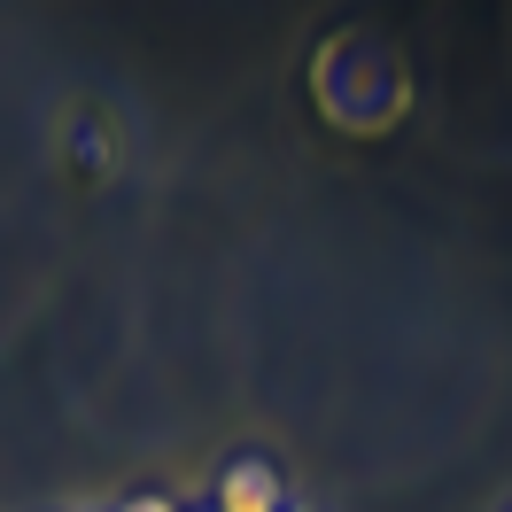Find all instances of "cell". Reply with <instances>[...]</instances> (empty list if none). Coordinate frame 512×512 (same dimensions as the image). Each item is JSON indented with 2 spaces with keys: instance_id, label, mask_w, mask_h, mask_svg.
I'll return each mask as SVG.
<instances>
[{
  "instance_id": "obj_1",
  "label": "cell",
  "mask_w": 512,
  "mask_h": 512,
  "mask_svg": "<svg viewBox=\"0 0 512 512\" xmlns=\"http://www.w3.org/2000/svg\"><path fill=\"white\" fill-rule=\"evenodd\" d=\"M210 512H288L280 505V474H272V466H233V474L218 481V505Z\"/></svg>"
}]
</instances>
